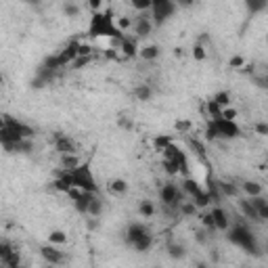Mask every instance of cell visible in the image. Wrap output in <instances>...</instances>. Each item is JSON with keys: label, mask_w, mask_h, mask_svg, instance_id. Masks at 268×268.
Instances as JSON below:
<instances>
[{"label": "cell", "mask_w": 268, "mask_h": 268, "mask_svg": "<svg viewBox=\"0 0 268 268\" xmlns=\"http://www.w3.org/2000/svg\"><path fill=\"white\" fill-rule=\"evenodd\" d=\"M88 36L98 40H122L126 34L116 25V17L111 11H98L92 13L88 23Z\"/></svg>", "instance_id": "cell-1"}, {"label": "cell", "mask_w": 268, "mask_h": 268, "mask_svg": "<svg viewBox=\"0 0 268 268\" xmlns=\"http://www.w3.org/2000/svg\"><path fill=\"white\" fill-rule=\"evenodd\" d=\"M227 233H229V241H231L235 247L243 249V251H247V253H258V251H260L258 239H256V235L251 233V229L247 227V224L239 222V224H235V227L231 224Z\"/></svg>", "instance_id": "cell-2"}, {"label": "cell", "mask_w": 268, "mask_h": 268, "mask_svg": "<svg viewBox=\"0 0 268 268\" xmlns=\"http://www.w3.org/2000/svg\"><path fill=\"white\" fill-rule=\"evenodd\" d=\"M178 11V5L174 0H151V9H149V17L155 27L164 25L166 21H170Z\"/></svg>", "instance_id": "cell-3"}, {"label": "cell", "mask_w": 268, "mask_h": 268, "mask_svg": "<svg viewBox=\"0 0 268 268\" xmlns=\"http://www.w3.org/2000/svg\"><path fill=\"white\" fill-rule=\"evenodd\" d=\"M72 180H74V187L80 189V191H90V193L98 191L96 178H94L88 164H80L78 168H74V170H72Z\"/></svg>", "instance_id": "cell-4"}, {"label": "cell", "mask_w": 268, "mask_h": 268, "mask_svg": "<svg viewBox=\"0 0 268 268\" xmlns=\"http://www.w3.org/2000/svg\"><path fill=\"white\" fill-rule=\"evenodd\" d=\"M182 199H187V197H185V193H182L180 185H176V182H166V185L159 187V201H162V205L178 209Z\"/></svg>", "instance_id": "cell-5"}, {"label": "cell", "mask_w": 268, "mask_h": 268, "mask_svg": "<svg viewBox=\"0 0 268 268\" xmlns=\"http://www.w3.org/2000/svg\"><path fill=\"white\" fill-rule=\"evenodd\" d=\"M214 124V130H216V136L218 138H224V140H235L243 134V130L239 128L237 120H224V118H218V120H211Z\"/></svg>", "instance_id": "cell-6"}, {"label": "cell", "mask_w": 268, "mask_h": 268, "mask_svg": "<svg viewBox=\"0 0 268 268\" xmlns=\"http://www.w3.org/2000/svg\"><path fill=\"white\" fill-rule=\"evenodd\" d=\"M130 30L134 32V36L140 40V38H149L155 30V25L149 17V13H138L136 17H132V27Z\"/></svg>", "instance_id": "cell-7"}, {"label": "cell", "mask_w": 268, "mask_h": 268, "mask_svg": "<svg viewBox=\"0 0 268 268\" xmlns=\"http://www.w3.org/2000/svg\"><path fill=\"white\" fill-rule=\"evenodd\" d=\"M118 50H120V61H128V59L138 57V38L126 34V36L120 40Z\"/></svg>", "instance_id": "cell-8"}, {"label": "cell", "mask_w": 268, "mask_h": 268, "mask_svg": "<svg viewBox=\"0 0 268 268\" xmlns=\"http://www.w3.org/2000/svg\"><path fill=\"white\" fill-rule=\"evenodd\" d=\"M40 256L44 258V262H48V264H63L65 262V253L59 249V245H52V243L42 245Z\"/></svg>", "instance_id": "cell-9"}, {"label": "cell", "mask_w": 268, "mask_h": 268, "mask_svg": "<svg viewBox=\"0 0 268 268\" xmlns=\"http://www.w3.org/2000/svg\"><path fill=\"white\" fill-rule=\"evenodd\" d=\"M211 218H214V229L216 231H220V233H227L229 231V227H231V216L227 214V209L224 207H220V205H216V207H211Z\"/></svg>", "instance_id": "cell-10"}, {"label": "cell", "mask_w": 268, "mask_h": 268, "mask_svg": "<svg viewBox=\"0 0 268 268\" xmlns=\"http://www.w3.org/2000/svg\"><path fill=\"white\" fill-rule=\"evenodd\" d=\"M52 145H55V151H57L59 155H61V153H78V147H76L74 140L69 138L67 134H61V132L55 134Z\"/></svg>", "instance_id": "cell-11"}, {"label": "cell", "mask_w": 268, "mask_h": 268, "mask_svg": "<svg viewBox=\"0 0 268 268\" xmlns=\"http://www.w3.org/2000/svg\"><path fill=\"white\" fill-rule=\"evenodd\" d=\"M237 205H239V209H241V214H243V218H245V220H251V222H262L249 197H239V199H237Z\"/></svg>", "instance_id": "cell-12"}, {"label": "cell", "mask_w": 268, "mask_h": 268, "mask_svg": "<svg viewBox=\"0 0 268 268\" xmlns=\"http://www.w3.org/2000/svg\"><path fill=\"white\" fill-rule=\"evenodd\" d=\"M147 233H151L147 224H143V222H132V224H128V229H126L124 239H126V243L130 245L132 241H136L138 237H143V235H147Z\"/></svg>", "instance_id": "cell-13"}, {"label": "cell", "mask_w": 268, "mask_h": 268, "mask_svg": "<svg viewBox=\"0 0 268 268\" xmlns=\"http://www.w3.org/2000/svg\"><path fill=\"white\" fill-rule=\"evenodd\" d=\"M159 55H162V48L155 44V42H151V44H143V46H138V57L147 61V63H153V61H157L159 59Z\"/></svg>", "instance_id": "cell-14"}, {"label": "cell", "mask_w": 268, "mask_h": 268, "mask_svg": "<svg viewBox=\"0 0 268 268\" xmlns=\"http://www.w3.org/2000/svg\"><path fill=\"white\" fill-rule=\"evenodd\" d=\"M92 195L94 193H90V191H82L76 199H72L74 201V209L78 211L80 216H86V211H88V203H90V199H92Z\"/></svg>", "instance_id": "cell-15"}, {"label": "cell", "mask_w": 268, "mask_h": 268, "mask_svg": "<svg viewBox=\"0 0 268 268\" xmlns=\"http://www.w3.org/2000/svg\"><path fill=\"white\" fill-rule=\"evenodd\" d=\"M180 189H182V193H185V197H189V199H193L195 195H199L203 191V187L199 185V182H197L195 178H189V176L180 182Z\"/></svg>", "instance_id": "cell-16"}, {"label": "cell", "mask_w": 268, "mask_h": 268, "mask_svg": "<svg viewBox=\"0 0 268 268\" xmlns=\"http://www.w3.org/2000/svg\"><path fill=\"white\" fill-rule=\"evenodd\" d=\"M214 187L218 189V193L222 197H239V187L235 182H229V180H216Z\"/></svg>", "instance_id": "cell-17"}, {"label": "cell", "mask_w": 268, "mask_h": 268, "mask_svg": "<svg viewBox=\"0 0 268 268\" xmlns=\"http://www.w3.org/2000/svg\"><path fill=\"white\" fill-rule=\"evenodd\" d=\"M107 189H109V193H111V195L120 197V195H126V193H128L130 185H128V180H124V178H114V180H109Z\"/></svg>", "instance_id": "cell-18"}, {"label": "cell", "mask_w": 268, "mask_h": 268, "mask_svg": "<svg viewBox=\"0 0 268 268\" xmlns=\"http://www.w3.org/2000/svg\"><path fill=\"white\" fill-rule=\"evenodd\" d=\"M103 211H105V203H103L101 197H98V195L94 193V195H92V199H90V203H88V211H86V216L101 218V216H103Z\"/></svg>", "instance_id": "cell-19"}, {"label": "cell", "mask_w": 268, "mask_h": 268, "mask_svg": "<svg viewBox=\"0 0 268 268\" xmlns=\"http://www.w3.org/2000/svg\"><path fill=\"white\" fill-rule=\"evenodd\" d=\"M249 199H251L253 207H256L260 220H262V222H264V220H268V201H266L264 193H262V195H256V197H249Z\"/></svg>", "instance_id": "cell-20"}, {"label": "cell", "mask_w": 268, "mask_h": 268, "mask_svg": "<svg viewBox=\"0 0 268 268\" xmlns=\"http://www.w3.org/2000/svg\"><path fill=\"white\" fill-rule=\"evenodd\" d=\"M59 164H61L63 170H69V172H72L74 168H78L82 162H80V157H78V153H61V155H59Z\"/></svg>", "instance_id": "cell-21"}, {"label": "cell", "mask_w": 268, "mask_h": 268, "mask_svg": "<svg viewBox=\"0 0 268 268\" xmlns=\"http://www.w3.org/2000/svg\"><path fill=\"white\" fill-rule=\"evenodd\" d=\"M134 98L140 103H145V101H151V96H153V88H151V84H136L134 90H132Z\"/></svg>", "instance_id": "cell-22"}, {"label": "cell", "mask_w": 268, "mask_h": 268, "mask_svg": "<svg viewBox=\"0 0 268 268\" xmlns=\"http://www.w3.org/2000/svg\"><path fill=\"white\" fill-rule=\"evenodd\" d=\"M241 191L245 193V197H256L264 193V187L260 185L258 180H243L241 182Z\"/></svg>", "instance_id": "cell-23"}, {"label": "cell", "mask_w": 268, "mask_h": 268, "mask_svg": "<svg viewBox=\"0 0 268 268\" xmlns=\"http://www.w3.org/2000/svg\"><path fill=\"white\" fill-rule=\"evenodd\" d=\"M78 44H80V40H72V42H67V46L59 52V55H61V59H63L67 65L78 57Z\"/></svg>", "instance_id": "cell-24"}, {"label": "cell", "mask_w": 268, "mask_h": 268, "mask_svg": "<svg viewBox=\"0 0 268 268\" xmlns=\"http://www.w3.org/2000/svg\"><path fill=\"white\" fill-rule=\"evenodd\" d=\"M130 247H132L134 251H140V253H143V251H149V249L153 247V235L147 233V235H143V237H138L136 241L130 243Z\"/></svg>", "instance_id": "cell-25"}, {"label": "cell", "mask_w": 268, "mask_h": 268, "mask_svg": "<svg viewBox=\"0 0 268 268\" xmlns=\"http://www.w3.org/2000/svg\"><path fill=\"white\" fill-rule=\"evenodd\" d=\"M178 214H180V216H185V218H193V216L199 214V207H197V205L189 199V197H187V199H182V201H180V205H178Z\"/></svg>", "instance_id": "cell-26"}, {"label": "cell", "mask_w": 268, "mask_h": 268, "mask_svg": "<svg viewBox=\"0 0 268 268\" xmlns=\"http://www.w3.org/2000/svg\"><path fill=\"white\" fill-rule=\"evenodd\" d=\"M155 214H157V207H155V203L151 199H143L138 203V216L140 218H153Z\"/></svg>", "instance_id": "cell-27"}, {"label": "cell", "mask_w": 268, "mask_h": 268, "mask_svg": "<svg viewBox=\"0 0 268 268\" xmlns=\"http://www.w3.org/2000/svg\"><path fill=\"white\" fill-rule=\"evenodd\" d=\"M245 7H247V13L253 17V15H260V13L266 11L268 0H245Z\"/></svg>", "instance_id": "cell-28"}, {"label": "cell", "mask_w": 268, "mask_h": 268, "mask_svg": "<svg viewBox=\"0 0 268 268\" xmlns=\"http://www.w3.org/2000/svg\"><path fill=\"white\" fill-rule=\"evenodd\" d=\"M168 256H170V258H174V260H182V258H185L187 256V249H185V245H180V243H168Z\"/></svg>", "instance_id": "cell-29"}, {"label": "cell", "mask_w": 268, "mask_h": 268, "mask_svg": "<svg viewBox=\"0 0 268 268\" xmlns=\"http://www.w3.org/2000/svg\"><path fill=\"white\" fill-rule=\"evenodd\" d=\"M205 114L209 120H218V118H222V107L214 101V98H209V101H205Z\"/></svg>", "instance_id": "cell-30"}, {"label": "cell", "mask_w": 268, "mask_h": 268, "mask_svg": "<svg viewBox=\"0 0 268 268\" xmlns=\"http://www.w3.org/2000/svg\"><path fill=\"white\" fill-rule=\"evenodd\" d=\"M48 243H52V245H63V243H67V233L61 231V229L50 231L48 233Z\"/></svg>", "instance_id": "cell-31"}, {"label": "cell", "mask_w": 268, "mask_h": 268, "mask_svg": "<svg viewBox=\"0 0 268 268\" xmlns=\"http://www.w3.org/2000/svg\"><path fill=\"white\" fill-rule=\"evenodd\" d=\"M168 145H172V136H168V134H159V136H155L153 138V147H155V151H164Z\"/></svg>", "instance_id": "cell-32"}, {"label": "cell", "mask_w": 268, "mask_h": 268, "mask_svg": "<svg viewBox=\"0 0 268 268\" xmlns=\"http://www.w3.org/2000/svg\"><path fill=\"white\" fill-rule=\"evenodd\" d=\"M63 13L69 17V19H76L80 15V7L74 3V0H65V5H63Z\"/></svg>", "instance_id": "cell-33"}, {"label": "cell", "mask_w": 268, "mask_h": 268, "mask_svg": "<svg viewBox=\"0 0 268 268\" xmlns=\"http://www.w3.org/2000/svg\"><path fill=\"white\" fill-rule=\"evenodd\" d=\"M214 101L220 105V107H229L231 105V92L229 90H220L214 94Z\"/></svg>", "instance_id": "cell-34"}, {"label": "cell", "mask_w": 268, "mask_h": 268, "mask_svg": "<svg viewBox=\"0 0 268 268\" xmlns=\"http://www.w3.org/2000/svg\"><path fill=\"white\" fill-rule=\"evenodd\" d=\"M130 7H132L136 13H149L151 0H130Z\"/></svg>", "instance_id": "cell-35"}, {"label": "cell", "mask_w": 268, "mask_h": 268, "mask_svg": "<svg viewBox=\"0 0 268 268\" xmlns=\"http://www.w3.org/2000/svg\"><path fill=\"white\" fill-rule=\"evenodd\" d=\"M191 55H193L195 61H203L207 57V50H205V46L201 44V42H197V44L193 46V50H191Z\"/></svg>", "instance_id": "cell-36"}, {"label": "cell", "mask_w": 268, "mask_h": 268, "mask_svg": "<svg viewBox=\"0 0 268 268\" xmlns=\"http://www.w3.org/2000/svg\"><path fill=\"white\" fill-rule=\"evenodd\" d=\"M201 227H203L205 231H209V233H216V229H214V218H211L209 211L201 214Z\"/></svg>", "instance_id": "cell-37"}, {"label": "cell", "mask_w": 268, "mask_h": 268, "mask_svg": "<svg viewBox=\"0 0 268 268\" xmlns=\"http://www.w3.org/2000/svg\"><path fill=\"white\" fill-rule=\"evenodd\" d=\"M116 25L120 27V30L126 34V32H128L130 30V27H132V17H126V15H122V17H118L116 19Z\"/></svg>", "instance_id": "cell-38"}, {"label": "cell", "mask_w": 268, "mask_h": 268, "mask_svg": "<svg viewBox=\"0 0 268 268\" xmlns=\"http://www.w3.org/2000/svg\"><path fill=\"white\" fill-rule=\"evenodd\" d=\"M90 61H92V57H80V55H78V57L72 63H69V65H72V69H84Z\"/></svg>", "instance_id": "cell-39"}, {"label": "cell", "mask_w": 268, "mask_h": 268, "mask_svg": "<svg viewBox=\"0 0 268 268\" xmlns=\"http://www.w3.org/2000/svg\"><path fill=\"white\" fill-rule=\"evenodd\" d=\"M222 118H224V120H237V118H239V111L233 109L231 105H229V107H222Z\"/></svg>", "instance_id": "cell-40"}, {"label": "cell", "mask_w": 268, "mask_h": 268, "mask_svg": "<svg viewBox=\"0 0 268 268\" xmlns=\"http://www.w3.org/2000/svg\"><path fill=\"white\" fill-rule=\"evenodd\" d=\"M229 65H231L233 69H241V67L245 65V59L241 57V55H235V57H231V61H229Z\"/></svg>", "instance_id": "cell-41"}, {"label": "cell", "mask_w": 268, "mask_h": 268, "mask_svg": "<svg viewBox=\"0 0 268 268\" xmlns=\"http://www.w3.org/2000/svg\"><path fill=\"white\" fill-rule=\"evenodd\" d=\"M105 7V0H88V9L92 13H98V11H103Z\"/></svg>", "instance_id": "cell-42"}, {"label": "cell", "mask_w": 268, "mask_h": 268, "mask_svg": "<svg viewBox=\"0 0 268 268\" xmlns=\"http://www.w3.org/2000/svg\"><path fill=\"white\" fill-rule=\"evenodd\" d=\"M118 126L122 130H134V124L128 118H118Z\"/></svg>", "instance_id": "cell-43"}, {"label": "cell", "mask_w": 268, "mask_h": 268, "mask_svg": "<svg viewBox=\"0 0 268 268\" xmlns=\"http://www.w3.org/2000/svg\"><path fill=\"white\" fill-rule=\"evenodd\" d=\"M253 130H256V134H260V136H266L268 134V124L266 122H258L256 126H253Z\"/></svg>", "instance_id": "cell-44"}, {"label": "cell", "mask_w": 268, "mask_h": 268, "mask_svg": "<svg viewBox=\"0 0 268 268\" xmlns=\"http://www.w3.org/2000/svg\"><path fill=\"white\" fill-rule=\"evenodd\" d=\"M176 130H178V132H189V130H191V122L178 120V122H176Z\"/></svg>", "instance_id": "cell-45"}, {"label": "cell", "mask_w": 268, "mask_h": 268, "mask_svg": "<svg viewBox=\"0 0 268 268\" xmlns=\"http://www.w3.org/2000/svg\"><path fill=\"white\" fill-rule=\"evenodd\" d=\"M207 233H209V231H203V229H201L199 233H197V235H195L197 243H205V241H207Z\"/></svg>", "instance_id": "cell-46"}, {"label": "cell", "mask_w": 268, "mask_h": 268, "mask_svg": "<svg viewBox=\"0 0 268 268\" xmlns=\"http://www.w3.org/2000/svg\"><path fill=\"white\" fill-rule=\"evenodd\" d=\"M174 3H176L178 7H187V9H189V7L195 5V0H174Z\"/></svg>", "instance_id": "cell-47"}, {"label": "cell", "mask_w": 268, "mask_h": 268, "mask_svg": "<svg viewBox=\"0 0 268 268\" xmlns=\"http://www.w3.org/2000/svg\"><path fill=\"white\" fill-rule=\"evenodd\" d=\"M7 126V116H0V128H5Z\"/></svg>", "instance_id": "cell-48"}, {"label": "cell", "mask_w": 268, "mask_h": 268, "mask_svg": "<svg viewBox=\"0 0 268 268\" xmlns=\"http://www.w3.org/2000/svg\"><path fill=\"white\" fill-rule=\"evenodd\" d=\"M23 3H30V5H38L40 0H23Z\"/></svg>", "instance_id": "cell-49"}, {"label": "cell", "mask_w": 268, "mask_h": 268, "mask_svg": "<svg viewBox=\"0 0 268 268\" xmlns=\"http://www.w3.org/2000/svg\"><path fill=\"white\" fill-rule=\"evenodd\" d=\"M5 84V76H3V72H0V86H3Z\"/></svg>", "instance_id": "cell-50"}]
</instances>
